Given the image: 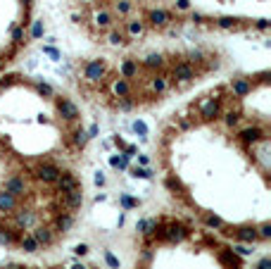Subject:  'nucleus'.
<instances>
[{
  "instance_id": "obj_4",
  "label": "nucleus",
  "mask_w": 271,
  "mask_h": 269,
  "mask_svg": "<svg viewBox=\"0 0 271 269\" xmlns=\"http://www.w3.org/2000/svg\"><path fill=\"white\" fill-rule=\"evenodd\" d=\"M83 200V181L74 167H10L0 179V245L24 257L53 253L74 231Z\"/></svg>"
},
{
  "instance_id": "obj_2",
  "label": "nucleus",
  "mask_w": 271,
  "mask_h": 269,
  "mask_svg": "<svg viewBox=\"0 0 271 269\" xmlns=\"http://www.w3.org/2000/svg\"><path fill=\"white\" fill-rule=\"evenodd\" d=\"M224 67V53L210 43L129 48L81 57L71 81L76 93L107 112L153 110Z\"/></svg>"
},
{
  "instance_id": "obj_1",
  "label": "nucleus",
  "mask_w": 271,
  "mask_h": 269,
  "mask_svg": "<svg viewBox=\"0 0 271 269\" xmlns=\"http://www.w3.org/2000/svg\"><path fill=\"white\" fill-rule=\"evenodd\" d=\"M269 138L267 69L219 81L171 112L155 155L181 215L236 245L269 243Z\"/></svg>"
},
{
  "instance_id": "obj_5",
  "label": "nucleus",
  "mask_w": 271,
  "mask_h": 269,
  "mask_svg": "<svg viewBox=\"0 0 271 269\" xmlns=\"http://www.w3.org/2000/svg\"><path fill=\"white\" fill-rule=\"evenodd\" d=\"M131 269H250L240 245L181 212L143 219L133 238Z\"/></svg>"
},
{
  "instance_id": "obj_6",
  "label": "nucleus",
  "mask_w": 271,
  "mask_h": 269,
  "mask_svg": "<svg viewBox=\"0 0 271 269\" xmlns=\"http://www.w3.org/2000/svg\"><path fill=\"white\" fill-rule=\"evenodd\" d=\"M0 269H105L95 262L79 260V257H67L57 262H2Z\"/></svg>"
},
{
  "instance_id": "obj_3",
  "label": "nucleus",
  "mask_w": 271,
  "mask_h": 269,
  "mask_svg": "<svg viewBox=\"0 0 271 269\" xmlns=\"http://www.w3.org/2000/svg\"><path fill=\"white\" fill-rule=\"evenodd\" d=\"M88 138L83 112L71 96L22 72L0 74V162L5 169L41 162L74 167Z\"/></svg>"
}]
</instances>
